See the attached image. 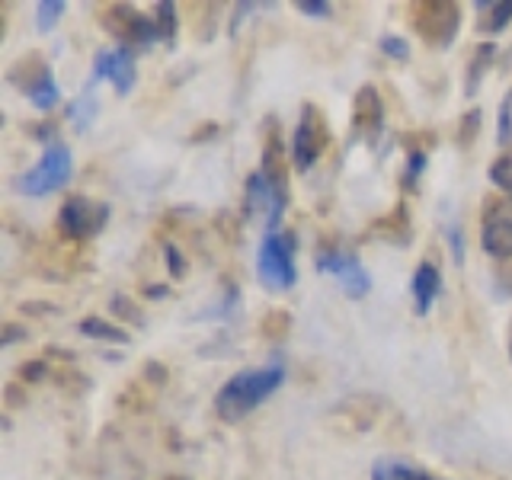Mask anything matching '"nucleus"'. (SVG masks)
<instances>
[{
  "label": "nucleus",
  "instance_id": "obj_1",
  "mask_svg": "<svg viewBox=\"0 0 512 480\" xmlns=\"http://www.w3.org/2000/svg\"><path fill=\"white\" fill-rule=\"evenodd\" d=\"M282 381H285V365H279V362L263 365V368H244V372L231 375L218 388L215 413L224 423L244 420L247 413L263 407L266 400L282 388Z\"/></svg>",
  "mask_w": 512,
  "mask_h": 480
},
{
  "label": "nucleus",
  "instance_id": "obj_2",
  "mask_svg": "<svg viewBox=\"0 0 512 480\" xmlns=\"http://www.w3.org/2000/svg\"><path fill=\"white\" fill-rule=\"evenodd\" d=\"M74 173V157H71V148L64 141H52L48 148L42 151L39 164L29 167L26 173H20L13 180V186L23 192V196H48V192H58L68 186Z\"/></svg>",
  "mask_w": 512,
  "mask_h": 480
},
{
  "label": "nucleus",
  "instance_id": "obj_3",
  "mask_svg": "<svg viewBox=\"0 0 512 480\" xmlns=\"http://www.w3.org/2000/svg\"><path fill=\"white\" fill-rule=\"evenodd\" d=\"M256 276L269 288V292H285L298 279L295 269V234L279 231L266 234L260 250H256Z\"/></svg>",
  "mask_w": 512,
  "mask_h": 480
},
{
  "label": "nucleus",
  "instance_id": "obj_4",
  "mask_svg": "<svg viewBox=\"0 0 512 480\" xmlns=\"http://www.w3.org/2000/svg\"><path fill=\"white\" fill-rule=\"evenodd\" d=\"M109 221V205L106 202H93L87 196H71L64 199V205L58 208V228L64 231V237L71 240H90L96 237Z\"/></svg>",
  "mask_w": 512,
  "mask_h": 480
},
{
  "label": "nucleus",
  "instance_id": "obj_5",
  "mask_svg": "<svg viewBox=\"0 0 512 480\" xmlns=\"http://www.w3.org/2000/svg\"><path fill=\"white\" fill-rule=\"evenodd\" d=\"M317 269L324 272V276H333L336 282L343 285V292L349 298H365L368 288H372V279H368V272L362 269L359 256L356 253H343V250H320L314 256Z\"/></svg>",
  "mask_w": 512,
  "mask_h": 480
},
{
  "label": "nucleus",
  "instance_id": "obj_6",
  "mask_svg": "<svg viewBox=\"0 0 512 480\" xmlns=\"http://www.w3.org/2000/svg\"><path fill=\"white\" fill-rule=\"evenodd\" d=\"M480 247L493 260H509L512 256V199H496L487 205L484 221H480Z\"/></svg>",
  "mask_w": 512,
  "mask_h": 480
},
{
  "label": "nucleus",
  "instance_id": "obj_7",
  "mask_svg": "<svg viewBox=\"0 0 512 480\" xmlns=\"http://www.w3.org/2000/svg\"><path fill=\"white\" fill-rule=\"evenodd\" d=\"M327 148V132H324V122H320L317 109L314 106H304L301 109V122L292 135V160L298 170H311L320 154Z\"/></svg>",
  "mask_w": 512,
  "mask_h": 480
},
{
  "label": "nucleus",
  "instance_id": "obj_8",
  "mask_svg": "<svg viewBox=\"0 0 512 480\" xmlns=\"http://www.w3.org/2000/svg\"><path fill=\"white\" fill-rule=\"evenodd\" d=\"M93 77L96 80H109L112 87H116L122 96L135 87V61H132V52L128 48H103V52H96L93 58Z\"/></svg>",
  "mask_w": 512,
  "mask_h": 480
},
{
  "label": "nucleus",
  "instance_id": "obj_9",
  "mask_svg": "<svg viewBox=\"0 0 512 480\" xmlns=\"http://www.w3.org/2000/svg\"><path fill=\"white\" fill-rule=\"evenodd\" d=\"M429 13L426 16H420V32L426 36V42H432V45H442V48H448L452 45V39L458 36V26H461V13H458V7L455 4H429L426 7Z\"/></svg>",
  "mask_w": 512,
  "mask_h": 480
},
{
  "label": "nucleus",
  "instance_id": "obj_10",
  "mask_svg": "<svg viewBox=\"0 0 512 480\" xmlns=\"http://www.w3.org/2000/svg\"><path fill=\"white\" fill-rule=\"evenodd\" d=\"M410 292H413V304H416V314L426 317L432 311V304L439 301V292H442V272L436 263L423 260L416 266L413 279H410Z\"/></svg>",
  "mask_w": 512,
  "mask_h": 480
},
{
  "label": "nucleus",
  "instance_id": "obj_11",
  "mask_svg": "<svg viewBox=\"0 0 512 480\" xmlns=\"http://www.w3.org/2000/svg\"><path fill=\"white\" fill-rule=\"evenodd\" d=\"M23 90H26V100L36 109H42V112L55 109L58 100H61V90H58V80H55L52 68H39V74L32 77Z\"/></svg>",
  "mask_w": 512,
  "mask_h": 480
},
{
  "label": "nucleus",
  "instance_id": "obj_12",
  "mask_svg": "<svg viewBox=\"0 0 512 480\" xmlns=\"http://www.w3.org/2000/svg\"><path fill=\"white\" fill-rule=\"evenodd\" d=\"M384 122V106H381V96L375 87H362L356 96V128L368 135H378V128Z\"/></svg>",
  "mask_w": 512,
  "mask_h": 480
},
{
  "label": "nucleus",
  "instance_id": "obj_13",
  "mask_svg": "<svg viewBox=\"0 0 512 480\" xmlns=\"http://www.w3.org/2000/svg\"><path fill=\"white\" fill-rule=\"evenodd\" d=\"M372 480H442V477L416 468V464L400 461V458H378L372 464Z\"/></svg>",
  "mask_w": 512,
  "mask_h": 480
},
{
  "label": "nucleus",
  "instance_id": "obj_14",
  "mask_svg": "<svg viewBox=\"0 0 512 480\" xmlns=\"http://www.w3.org/2000/svg\"><path fill=\"white\" fill-rule=\"evenodd\" d=\"M77 330L87 336V340H100V343H128V330L109 324L103 317H84L77 324Z\"/></svg>",
  "mask_w": 512,
  "mask_h": 480
},
{
  "label": "nucleus",
  "instance_id": "obj_15",
  "mask_svg": "<svg viewBox=\"0 0 512 480\" xmlns=\"http://www.w3.org/2000/svg\"><path fill=\"white\" fill-rule=\"evenodd\" d=\"M68 116H71V122H74V128H77L80 135H84V132H90V125L96 122V116H100V103H96V93H93L90 87H87L84 93L77 96V100H74V106H71V112H68Z\"/></svg>",
  "mask_w": 512,
  "mask_h": 480
},
{
  "label": "nucleus",
  "instance_id": "obj_16",
  "mask_svg": "<svg viewBox=\"0 0 512 480\" xmlns=\"http://www.w3.org/2000/svg\"><path fill=\"white\" fill-rule=\"evenodd\" d=\"M496 55V45L493 42H484V45H477V52L471 58V71H468V84H464V93L474 96L477 87H480V80H484V74L490 71V61Z\"/></svg>",
  "mask_w": 512,
  "mask_h": 480
},
{
  "label": "nucleus",
  "instance_id": "obj_17",
  "mask_svg": "<svg viewBox=\"0 0 512 480\" xmlns=\"http://www.w3.org/2000/svg\"><path fill=\"white\" fill-rule=\"evenodd\" d=\"M477 10L487 13L484 16V29L487 32H503L512 23V0H500V4H496V0H487V4L480 0Z\"/></svg>",
  "mask_w": 512,
  "mask_h": 480
},
{
  "label": "nucleus",
  "instance_id": "obj_18",
  "mask_svg": "<svg viewBox=\"0 0 512 480\" xmlns=\"http://www.w3.org/2000/svg\"><path fill=\"white\" fill-rule=\"evenodd\" d=\"M64 10H68V7H64V0H42V4L36 7V26H39V32H52L61 23Z\"/></svg>",
  "mask_w": 512,
  "mask_h": 480
},
{
  "label": "nucleus",
  "instance_id": "obj_19",
  "mask_svg": "<svg viewBox=\"0 0 512 480\" xmlns=\"http://www.w3.org/2000/svg\"><path fill=\"white\" fill-rule=\"evenodd\" d=\"M496 141L503 148H512V90L503 96L500 112H496Z\"/></svg>",
  "mask_w": 512,
  "mask_h": 480
},
{
  "label": "nucleus",
  "instance_id": "obj_20",
  "mask_svg": "<svg viewBox=\"0 0 512 480\" xmlns=\"http://www.w3.org/2000/svg\"><path fill=\"white\" fill-rule=\"evenodd\" d=\"M154 23H157V29H160V39H167V42H173V36H176V7L173 4H157L154 7Z\"/></svg>",
  "mask_w": 512,
  "mask_h": 480
},
{
  "label": "nucleus",
  "instance_id": "obj_21",
  "mask_svg": "<svg viewBox=\"0 0 512 480\" xmlns=\"http://www.w3.org/2000/svg\"><path fill=\"white\" fill-rule=\"evenodd\" d=\"M490 183H493L496 189H503L506 196L512 199V154L500 157V160H496V164L490 167Z\"/></svg>",
  "mask_w": 512,
  "mask_h": 480
},
{
  "label": "nucleus",
  "instance_id": "obj_22",
  "mask_svg": "<svg viewBox=\"0 0 512 480\" xmlns=\"http://www.w3.org/2000/svg\"><path fill=\"white\" fill-rule=\"evenodd\" d=\"M378 48L394 61H407L410 58V45H407V39H400V36H384L378 42Z\"/></svg>",
  "mask_w": 512,
  "mask_h": 480
},
{
  "label": "nucleus",
  "instance_id": "obj_23",
  "mask_svg": "<svg viewBox=\"0 0 512 480\" xmlns=\"http://www.w3.org/2000/svg\"><path fill=\"white\" fill-rule=\"evenodd\" d=\"M445 234H448V247H452V260H455V266H461L464 263V234H461V224L452 221L445 228Z\"/></svg>",
  "mask_w": 512,
  "mask_h": 480
},
{
  "label": "nucleus",
  "instance_id": "obj_24",
  "mask_svg": "<svg viewBox=\"0 0 512 480\" xmlns=\"http://www.w3.org/2000/svg\"><path fill=\"white\" fill-rule=\"evenodd\" d=\"M426 167V151H413L407 157V173H404V186H416V180H420V173Z\"/></svg>",
  "mask_w": 512,
  "mask_h": 480
},
{
  "label": "nucleus",
  "instance_id": "obj_25",
  "mask_svg": "<svg viewBox=\"0 0 512 480\" xmlns=\"http://www.w3.org/2000/svg\"><path fill=\"white\" fill-rule=\"evenodd\" d=\"M477 128H480V109H471L468 116H464L461 128H458V138H461V144H471V138L477 135Z\"/></svg>",
  "mask_w": 512,
  "mask_h": 480
},
{
  "label": "nucleus",
  "instance_id": "obj_26",
  "mask_svg": "<svg viewBox=\"0 0 512 480\" xmlns=\"http://www.w3.org/2000/svg\"><path fill=\"white\" fill-rule=\"evenodd\" d=\"M298 10L304 16H330L333 7L327 4V0H298Z\"/></svg>",
  "mask_w": 512,
  "mask_h": 480
},
{
  "label": "nucleus",
  "instance_id": "obj_27",
  "mask_svg": "<svg viewBox=\"0 0 512 480\" xmlns=\"http://www.w3.org/2000/svg\"><path fill=\"white\" fill-rule=\"evenodd\" d=\"M112 311H116V314H125V317H135V324H144L141 311L135 308L132 301H125L122 295H116V298H112Z\"/></svg>",
  "mask_w": 512,
  "mask_h": 480
},
{
  "label": "nucleus",
  "instance_id": "obj_28",
  "mask_svg": "<svg viewBox=\"0 0 512 480\" xmlns=\"http://www.w3.org/2000/svg\"><path fill=\"white\" fill-rule=\"evenodd\" d=\"M45 372H48V365H45L42 359H32V362H26V365L20 368L23 381H42V378H45Z\"/></svg>",
  "mask_w": 512,
  "mask_h": 480
},
{
  "label": "nucleus",
  "instance_id": "obj_29",
  "mask_svg": "<svg viewBox=\"0 0 512 480\" xmlns=\"http://www.w3.org/2000/svg\"><path fill=\"white\" fill-rule=\"evenodd\" d=\"M167 266H170V276H183V272H186V260H183V253L176 250L173 244H167Z\"/></svg>",
  "mask_w": 512,
  "mask_h": 480
},
{
  "label": "nucleus",
  "instance_id": "obj_30",
  "mask_svg": "<svg viewBox=\"0 0 512 480\" xmlns=\"http://www.w3.org/2000/svg\"><path fill=\"white\" fill-rule=\"evenodd\" d=\"M16 340H26V327L7 324V327H4V333H0V346H13Z\"/></svg>",
  "mask_w": 512,
  "mask_h": 480
},
{
  "label": "nucleus",
  "instance_id": "obj_31",
  "mask_svg": "<svg viewBox=\"0 0 512 480\" xmlns=\"http://www.w3.org/2000/svg\"><path fill=\"white\" fill-rule=\"evenodd\" d=\"M148 298H157V301H160V298H167V285H151V288H148Z\"/></svg>",
  "mask_w": 512,
  "mask_h": 480
},
{
  "label": "nucleus",
  "instance_id": "obj_32",
  "mask_svg": "<svg viewBox=\"0 0 512 480\" xmlns=\"http://www.w3.org/2000/svg\"><path fill=\"white\" fill-rule=\"evenodd\" d=\"M509 359H512V340H509Z\"/></svg>",
  "mask_w": 512,
  "mask_h": 480
},
{
  "label": "nucleus",
  "instance_id": "obj_33",
  "mask_svg": "<svg viewBox=\"0 0 512 480\" xmlns=\"http://www.w3.org/2000/svg\"><path fill=\"white\" fill-rule=\"evenodd\" d=\"M167 480H183V477H167Z\"/></svg>",
  "mask_w": 512,
  "mask_h": 480
}]
</instances>
